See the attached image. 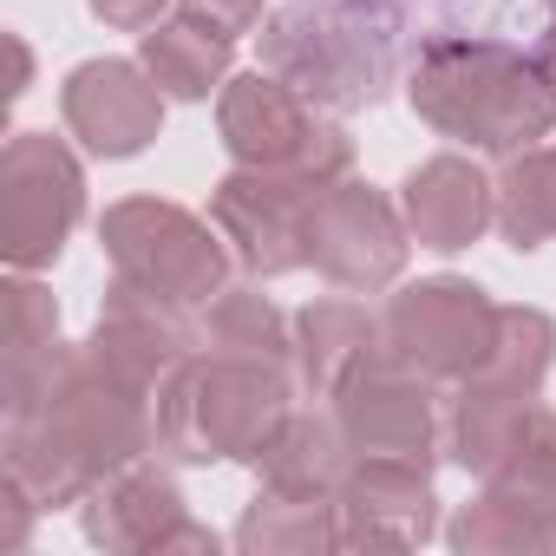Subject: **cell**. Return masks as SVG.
I'll use <instances>...</instances> for the list:
<instances>
[{"label": "cell", "mask_w": 556, "mask_h": 556, "mask_svg": "<svg viewBox=\"0 0 556 556\" xmlns=\"http://www.w3.org/2000/svg\"><path fill=\"white\" fill-rule=\"evenodd\" d=\"M406 249H413V229H406V216L374 184L341 177L308 210V262L328 275L334 289L374 295V289L400 282Z\"/></svg>", "instance_id": "obj_10"}, {"label": "cell", "mask_w": 556, "mask_h": 556, "mask_svg": "<svg viewBox=\"0 0 556 556\" xmlns=\"http://www.w3.org/2000/svg\"><path fill=\"white\" fill-rule=\"evenodd\" d=\"M367 361H380V321L354 302H315L295 315V367L315 400H334Z\"/></svg>", "instance_id": "obj_18"}, {"label": "cell", "mask_w": 556, "mask_h": 556, "mask_svg": "<svg viewBox=\"0 0 556 556\" xmlns=\"http://www.w3.org/2000/svg\"><path fill=\"white\" fill-rule=\"evenodd\" d=\"M549 361H556V321H549L543 308H504V321H497V348H491L484 374H471V380L536 393L543 374H549Z\"/></svg>", "instance_id": "obj_25"}, {"label": "cell", "mask_w": 556, "mask_h": 556, "mask_svg": "<svg viewBox=\"0 0 556 556\" xmlns=\"http://www.w3.org/2000/svg\"><path fill=\"white\" fill-rule=\"evenodd\" d=\"M86 8H92L105 27H118V34H151L157 14H164V0H86Z\"/></svg>", "instance_id": "obj_28"}, {"label": "cell", "mask_w": 556, "mask_h": 556, "mask_svg": "<svg viewBox=\"0 0 556 556\" xmlns=\"http://www.w3.org/2000/svg\"><path fill=\"white\" fill-rule=\"evenodd\" d=\"M445 543L458 556H549L556 549V517L536 510L530 497H510V491L484 484V497L465 504L445 523Z\"/></svg>", "instance_id": "obj_20"}, {"label": "cell", "mask_w": 556, "mask_h": 556, "mask_svg": "<svg viewBox=\"0 0 556 556\" xmlns=\"http://www.w3.org/2000/svg\"><path fill=\"white\" fill-rule=\"evenodd\" d=\"M236 549L242 556H321V549H341V510H334V497H289V491L262 484V497L236 523Z\"/></svg>", "instance_id": "obj_19"}, {"label": "cell", "mask_w": 556, "mask_h": 556, "mask_svg": "<svg viewBox=\"0 0 556 556\" xmlns=\"http://www.w3.org/2000/svg\"><path fill=\"white\" fill-rule=\"evenodd\" d=\"M157 445V413L144 393L118 387L86 361V348H47L8 367V471L53 510L79 504L112 471Z\"/></svg>", "instance_id": "obj_1"}, {"label": "cell", "mask_w": 556, "mask_h": 556, "mask_svg": "<svg viewBox=\"0 0 556 556\" xmlns=\"http://www.w3.org/2000/svg\"><path fill=\"white\" fill-rule=\"evenodd\" d=\"M79 510H86V536H92L99 549H131V556L203 549V556H216V536H210L203 523H190L184 491H177L164 471H151L144 458L125 465V471H112L105 484H92V491L79 497Z\"/></svg>", "instance_id": "obj_13"}, {"label": "cell", "mask_w": 556, "mask_h": 556, "mask_svg": "<svg viewBox=\"0 0 556 556\" xmlns=\"http://www.w3.org/2000/svg\"><path fill=\"white\" fill-rule=\"evenodd\" d=\"M99 242L112 255V275L157 302L177 308H210L229 289V255H223V229H210L203 216H190L184 203L164 197H125L99 216Z\"/></svg>", "instance_id": "obj_5"}, {"label": "cell", "mask_w": 556, "mask_h": 556, "mask_svg": "<svg viewBox=\"0 0 556 556\" xmlns=\"http://www.w3.org/2000/svg\"><path fill=\"white\" fill-rule=\"evenodd\" d=\"M86 216V170L53 131H14L0 151V255L8 268L60 262L66 236Z\"/></svg>", "instance_id": "obj_8"}, {"label": "cell", "mask_w": 556, "mask_h": 556, "mask_svg": "<svg viewBox=\"0 0 556 556\" xmlns=\"http://www.w3.org/2000/svg\"><path fill=\"white\" fill-rule=\"evenodd\" d=\"M8 53H14V86H8V99H21V92H27V79H34V60H27V47H21V40H8Z\"/></svg>", "instance_id": "obj_29"}, {"label": "cell", "mask_w": 556, "mask_h": 556, "mask_svg": "<svg viewBox=\"0 0 556 556\" xmlns=\"http://www.w3.org/2000/svg\"><path fill=\"white\" fill-rule=\"evenodd\" d=\"M354 445L341 432V419H315V413H289L275 426V439L262 445L255 471L268 491H289V497H334L354 471Z\"/></svg>", "instance_id": "obj_17"}, {"label": "cell", "mask_w": 556, "mask_h": 556, "mask_svg": "<svg viewBox=\"0 0 556 556\" xmlns=\"http://www.w3.org/2000/svg\"><path fill=\"white\" fill-rule=\"evenodd\" d=\"M190 348H203V328H190L177 302H157V295H144L131 282H112L105 308H99V328L86 341V361L99 374H112L118 387L151 400L190 361Z\"/></svg>", "instance_id": "obj_11"}, {"label": "cell", "mask_w": 556, "mask_h": 556, "mask_svg": "<svg viewBox=\"0 0 556 556\" xmlns=\"http://www.w3.org/2000/svg\"><path fill=\"white\" fill-rule=\"evenodd\" d=\"M203 348L242 361H295V321H282V308L255 289H223L203 315Z\"/></svg>", "instance_id": "obj_24"}, {"label": "cell", "mask_w": 556, "mask_h": 556, "mask_svg": "<svg viewBox=\"0 0 556 556\" xmlns=\"http://www.w3.org/2000/svg\"><path fill=\"white\" fill-rule=\"evenodd\" d=\"M549 8H556V0H549Z\"/></svg>", "instance_id": "obj_31"}, {"label": "cell", "mask_w": 556, "mask_h": 556, "mask_svg": "<svg viewBox=\"0 0 556 556\" xmlns=\"http://www.w3.org/2000/svg\"><path fill=\"white\" fill-rule=\"evenodd\" d=\"M413 112L439 138L517 157L556 131V86L497 40H432L413 66Z\"/></svg>", "instance_id": "obj_2"}, {"label": "cell", "mask_w": 556, "mask_h": 556, "mask_svg": "<svg viewBox=\"0 0 556 556\" xmlns=\"http://www.w3.org/2000/svg\"><path fill=\"white\" fill-rule=\"evenodd\" d=\"M60 112L92 157H138L164 125V86L144 73V60H86L73 66Z\"/></svg>", "instance_id": "obj_14"}, {"label": "cell", "mask_w": 556, "mask_h": 556, "mask_svg": "<svg viewBox=\"0 0 556 556\" xmlns=\"http://www.w3.org/2000/svg\"><path fill=\"white\" fill-rule=\"evenodd\" d=\"M400 216H406L419 249L458 255V249H471L497 223V184L471 157H426L400 184Z\"/></svg>", "instance_id": "obj_16"}, {"label": "cell", "mask_w": 556, "mask_h": 556, "mask_svg": "<svg viewBox=\"0 0 556 556\" xmlns=\"http://www.w3.org/2000/svg\"><path fill=\"white\" fill-rule=\"evenodd\" d=\"M393 0H295L262 27V66L289 79L308 105H374L393 73Z\"/></svg>", "instance_id": "obj_4"}, {"label": "cell", "mask_w": 556, "mask_h": 556, "mask_svg": "<svg viewBox=\"0 0 556 556\" xmlns=\"http://www.w3.org/2000/svg\"><path fill=\"white\" fill-rule=\"evenodd\" d=\"M341 549H419L439 530L432 471L406 458H354L348 484L334 491Z\"/></svg>", "instance_id": "obj_15"}, {"label": "cell", "mask_w": 556, "mask_h": 556, "mask_svg": "<svg viewBox=\"0 0 556 556\" xmlns=\"http://www.w3.org/2000/svg\"><path fill=\"white\" fill-rule=\"evenodd\" d=\"M0 295H8V367L60 348V308H53V295L34 282L27 268H14V282Z\"/></svg>", "instance_id": "obj_26"}, {"label": "cell", "mask_w": 556, "mask_h": 556, "mask_svg": "<svg viewBox=\"0 0 556 556\" xmlns=\"http://www.w3.org/2000/svg\"><path fill=\"white\" fill-rule=\"evenodd\" d=\"M497 321H504V308L484 289L458 282V275H432V282H413L387 302L380 354L426 374V380L465 387L471 374H484V361L497 348Z\"/></svg>", "instance_id": "obj_7"}, {"label": "cell", "mask_w": 556, "mask_h": 556, "mask_svg": "<svg viewBox=\"0 0 556 556\" xmlns=\"http://www.w3.org/2000/svg\"><path fill=\"white\" fill-rule=\"evenodd\" d=\"M536 66H543V79L556 86V21H549V34L536 40Z\"/></svg>", "instance_id": "obj_30"}, {"label": "cell", "mask_w": 556, "mask_h": 556, "mask_svg": "<svg viewBox=\"0 0 556 556\" xmlns=\"http://www.w3.org/2000/svg\"><path fill=\"white\" fill-rule=\"evenodd\" d=\"M177 14L210 27V34H223V40H242L262 21V0H177Z\"/></svg>", "instance_id": "obj_27"}, {"label": "cell", "mask_w": 556, "mask_h": 556, "mask_svg": "<svg viewBox=\"0 0 556 556\" xmlns=\"http://www.w3.org/2000/svg\"><path fill=\"white\" fill-rule=\"evenodd\" d=\"M289 413L295 406L282 361H242L203 348L157 387V445L184 465H255Z\"/></svg>", "instance_id": "obj_3"}, {"label": "cell", "mask_w": 556, "mask_h": 556, "mask_svg": "<svg viewBox=\"0 0 556 556\" xmlns=\"http://www.w3.org/2000/svg\"><path fill=\"white\" fill-rule=\"evenodd\" d=\"M229 47L236 40H223V34H210V27L177 14V21H157L144 34L138 60L164 86V99H210L216 86H229Z\"/></svg>", "instance_id": "obj_21"}, {"label": "cell", "mask_w": 556, "mask_h": 556, "mask_svg": "<svg viewBox=\"0 0 556 556\" xmlns=\"http://www.w3.org/2000/svg\"><path fill=\"white\" fill-rule=\"evenodd\" d=\"M334 419L361 458H406V465L432 471L439 419H432V380L426 374L380 354L334 393Z\"/></svg>", "instance_id": "obj_12"}, {"label": "cell", "mask_w": 556, "mask_h": 556, "mask_svg": "<svg viewBox=\"0 0 556 556\" xmlns=\"http://www.w3.org/2000/svg\"><path fill=\"white\" fill-rule=\"evenodd\" d=\"M497 229L510 249H543L556 236V144H530L497 170Z\"/></svg>", "instance_id": "obj_22"}, {"label": "cell", "mask_w": 556, "mask_h": 556, "mask_svg": "<svg viewBox=\"0 0 556 556\" xmlns=\"http://www.w3.org/2000/svg\"><path fill=\"white\" fill-rule=\"evenodd\" d=\"M328 184L295 177V170H229L210 190V223L236 249V262L262 282L308 268V210Z\"/></svg>", "instance_id": "obj_9"}, {"label": "cell", "mask_w": 556, "mask_h": 556, "mask_svg": "<svg viewBox=\"0 0 556 556\" xmlns=\"http://www.w3.org/2000/svg\"><path fill=\"white\" fill-rule=\"evenodd\" d=\"M216 125H223V151L242 170H295L315 184H341L354 170V138L341 125L315 118V105L289 79H275L268 66L223 86Z\"/></svg>", "instance_id": "obj_6"}, {"label": "cell", "mask_w": 556, "mask_h": 556, "mask_svg": "<svg viewBox=\"0 0 556 556\" xmlns=\"http://www.w3.org/2000/svg\"><path fill=\"white\" fill-rule=\"evenodd\" d=\"M484 484L491 491H510V497H530L536 510L556 517V413L543 400L523 406V419L510 426V439L484 465Z\"/></svg>", "instance_id": "obj_23"}]
</instances>
